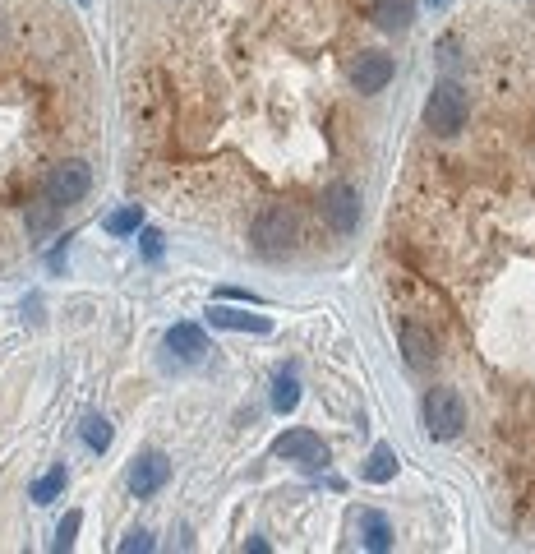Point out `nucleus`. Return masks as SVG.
<instances>
[{"label": "nucleus", "instance_id": "f257e3e1", "mask_svg": "<svg viewBox=\"0 0 535 554\" xmlns=\"http://www.w3.org/2000/svg\"><path fill=\"white\" fill-rule=\"evenodd\" d=\"M296 213L282 204H268L259 208V217H254V227H250V245L263 254V259H286V254L296 250Z\"/></svg>", "mask_w": 535, "mask_h": 554}, {"label": "nucleus", "instance_id": "f03ea898", "mask_svg": "<svg viewBox=\"0 0 535 554\" xmlns=\"http://www.w3.org/2000/svg\"><path fill=\"white\" fill-rule=\"evenodd\" d=\"M466 116H471V97H466V88L452 84V79L434 84V93H429V102H425L429 130L443 134V139H452V134H462Z\"/></svg>", "mask_w": 535, "mask_h": 554}, {"label": "nucleus", "instance_id": "7ed1b4c3", "mask_svg": "<svg viewBox=\"0 0 535 554\" xmlns=\"http://www.w3.org/2000/svg\"><path fill=\"white\" fill-rule=\"evenodd\" d=\"M88 190H93V167L79 162V157L56 162V167L47 171V181H42V199H51V204H60V208L84 204Z\"/></svg>", "mask_w": 535, "mask_h": 554}, {"label": "nucleus", "instance_id": "20e7f679", "mask_svg": "<svg viewBox=\"0 0 535 554\" xmlns=\"http://www.w3.org/2000/svg\"><path fill=\"white\" fill-rule=\"evenodd\" d=\"M466 425V402L457 388H429L425 393V430L429 439H457Z\"/></svg>", "mask_w": 535, "mask_h": 554}, {"label": "nucleus", "instance_id": "39448f33", "mask_svg": "<svg viewBox=\"0 0 535 554\" xmlns=\"http://www.w3.org/2000/svg\"><path fill=\"white\" fill-rule=\"evenodd\" d=\"M273 458L296 462L305 471H323L328 467V444H323L314 430H286L273 439Z\"/></svg>", "mask_w": 535, "mask_h": 554}, {"label": "nucleus", "instance_id": "423d86ee", "mask_svg": "<svg viewBox=\"0 0 535 554\" xmlns=\"http://www.w3.org/2000/svg\"><path fill=\"white\" fill-rule=\"evenodd\" d=\"M323 222H328L337 236H351V231L360 227V194H356V185L333 181L328 190H323Z\"/></svg>", "mask_w": 535, "mask_h": 554}, {"label": "nucleus", "instance_id": "0eeeda50", "mask_svg": "<svg viewBox=\"0 0 535 554\" xmlns=\"http://www.w3.org/2000/svg\"><path fill=\"white\" fill-rule=\"evenodd\" d=\"M208 338H203L199 324H176L167 333V365H176V370H194V365L208 361Z\"/></svg>", "mask_w": 535, "mask_h": 554}, {"label": "nucleus", "instance_id": "6e6552de", "mask_svg": "<svg viewBox=\"0 0 535 554\" xmlns=\"http://www.w3.org/2000/svg\"><path fill=\"white\" fill-rule=\"evenodd\" d=\"M130 494L134 499H148V494H157L162 485L171 481V458L167 453H157V448H148V453H139L134 458V467H130Z\"/></svg>", "mask_w": 535, "mask_h": 554}, {"label": "nucleus", "instance_id": "1a4fd4ad", "mask_svg": "<svg viewBox=\"0 0 535 554\" xmlns=\"http://www.w3.org/2000/svg\"><path fill=\"white\" fill-rule=\"evenodd\" d=\"M393 56L388 51H360L356 56V65H351V88L356 93H383V88L393 84Z\"/></svg>", "mask_w": 535, "mask_h": 554}, {"label": "nucleus", "instance_id": "9d476101", "mask_svg": "<svg viewBox=\"0 0 535 554\" xmlns=\"http://www.w3.org/2000/svg\"><path fill=\"white\" fill-rule=\"evenodd\" d=\"M208 324H213V328H226V333H254V338L273 333V319H268V314L231 310V305H213V310H208Z\"/></svg>", "mask_w": 535, "mask_h": 554}, {"label": "nucleus", "instance_id": "9b49d317", "mask_svg": "<svg viewBox=\"0 0 535 554\" xmlns=\"http://www.w3.org/2000/svg\"><path fill=\"white\" fill-rule=\"evenodd\" d=\"M374 24L383 33H406L416 24V0H374Z\"/></svg>", "mask_w": 535, "mask_h": 554}, {"label": "nucleus", "instance_id": "f8f14e48", "mask_svg": "<svg viewBox=\"0 0 535 554\" xmlns=\"http://www.w3.org/2000/svg\"><path fill=\"white\" fill-rule=\"evenodd\" d=\"M402 351H406V365L411 370H425L434 361V338H429L420 324H402Z\"/></svg>", "mask_w": 535, "mask_h": 554}, {"label": "nucleus", "instance_id": "ddd939ff", "mask_svg": "<svg viewBox=\"0 0 535 554\" xmlns=\"http://www.w3.org/2000/svg\"><path fill=\"white\" fill-rule=\"evenodd\" d=\"M65 485H70V471H65V467H51L47 476H37V481H33L28 499H33V504H56L60 494H65Z\"/></svg>", "mask_w": 535, "mask_h": 554}, {"label": "nucleus", "instance_id": "4468645a", "mask_svg": "<svg viewBox=\"0 0 535 554\" xmlns=\"http://www.w3.org/2000/svg\"><path fill=\"white\" fill-rule=\"evenodd\" d=\"M296 407H300V379L291 370H282L273 379V411L277 416H291Z\"/></svg>", "mask_w": 535, "mask_h": 554}, {"label": "nucleus", "instance_id": "2eb2a0df", "mask_svg": "<svg viewBox=\"0 0 535 554\" xmlns=\"http://www.w3.org/2000/svg\"><path fill=\"white\" fill-rule=\"evenodd\" d=\"M397 476V453L388 444H379L374 453H369V462H365V481L369 485H388Z\"/></svg>", "mask_w": 535, "mask_h": 554}, {"label": "nucleus", "instance_id": "dca6fc26", "mask_svg": "<svg viewBox=\"0 0 535 554\" xmlns=\"http://www.w3.org/2000/svg\"><path fill=\"white\" fill-rule=\"evenodd\" d=\"M360 531H365V545L374 554L393 550V527H388V518H383V513H360Z\"/></svg>", "mask_w": 535, "mask_h": 554}, {"label": "nucleus", "instance_id": "f3484780", "mask_svg": "<svg viewBox=\"0 0 535 554\" xmlns=\"http://www.w3.org/2000/svg\"><path fill=\"white\" fill-rule=\"evenodd\" d=\"M60 213H65V208H60V204H51V199L33 204V208H28V236H47V231H56Z\"/></svg>", "mask_w": 535, "mask_h": 554}, {"label": "nucleus", "instance_id": "a211bd4d", "mask_svg": "<svg viewBox=\"0 0 535 554\" xmlns=\"http://www.w3.org/2000/svg\"><path fill=\"white\" fill-rule=\"evenodd\" d=\"M102 227L111 231V236H134V231L143 227V208L139 204H125V208H116V213L102 222Z\"/></svg>", "mask_w": 535, "mask_h": 554}, {"label": "nucleus", "instance_id": "6ab92c4d", "mask_svg": "<svg viewBox=\"0 0 535 554\" xmlns=\"http://www.w3.org/2000/svg\"><path fill=\"white\" fill-rule=\"evenodd\" d=\"M79 434H84V444L93 448V453H107V448H111V439H116V430H111V421H107V416H88V421H84V430H79Z\"/></svg>", "mask_w": 535, "mask_h": 554}, {"label": "nucleus", "instance_id": "aec40b11", "mask_svg": "<svg viewBox=\"0 0 535 554\" xmlns=\"http://www.w3.org/2000/svg\"><path fill=\"white\" fill-rule=\"evenodd\" d=\"M79 527H84V513H65V518H60V527H56V541H51V550H56V554L74 550V536H79Z\"/></svg>", "mask_w": 535, "mask_h": 554}, {"label": "nucleus", "instance_id": "412c9836", "mask_svg": "<svg viewBox=\"0 0 535 554\" xmlns=\"http://www.w3.org/2000/svg\"><path fill=\"white\" fill-rule=\"evenodd\" d=\"M153 531H130V536H125V541H120V554H148V550H153Z\"/></svg>", "mask_w": 535, "mask_h": 554}, {"label": "nucleus", "instance_id": "4be33fe9", "mask_svg": "<svg viewBox=\"0 0 535 554\" xmlns=\"http://www.w3.org/2000/svg\"><path fill=\"white\" fill-rule=\"evenodd\" d=\"M134 236H139V245H143V259H148V264H157V259H162V236H157V231H134Z\"/></svg>", "mask_w": 535, "mask_h": 554}, {"label": "nucleus", "instance_id": "5701e85b", "mask_svg": "<svg viewBox=\"0 0 535 554\" xmlns=\"http://www.w3.org/2000/svg\"><path fill=\"white\" fill-rule=\"evenodd\" d=\"M217 296H222V301H259V296H250V291H240V287H222V291H217Z\"/></svg>", "mask_w": 535, "mask_h": 554}, {"label": "nucleus", "instance_id": "b1692460", "mask_svg": "<svg viewBox=\"0 0 535 554\" xmlns=\"http://www.w3.org/2000/svg\"><path fill=\"white\" fill-rule=\"evenodd\" d=\"M429 5H448V0H429Z\"/></svg>", "mask_w": 535, "mask_h": 554}, {"label": "nucleus", "instance_id": "393cba45", "mask_svg": "<svg viewBox=\"0 0 535 554\" xmlns=\"http://www.w3.org/2000/svg\"><path fill=\"white\" fill-rule=\"evenodd\" d=\"M79 5H93V0H79Z\"/></svg>", "mask_w": 535, "mask_h": 554}]
</instances>
